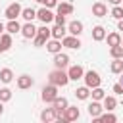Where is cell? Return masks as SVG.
<instances>
[{"label":"cell","instance_id":"4dcf8cb0","mask_svg":"<svg viewBox=\"0 0 123 123\" xmlns=\"http://www.w3.org/2000/svg\"><path fill=\"white\" fill-rule=\"evenodd\" d=\"M37 35H42V37L50 38V37H52V29H48V27H46V23H44L42 27H38V29H37Z\"/></svg>","mask_w":123,"mask_h":123},{"label":"cell","instance_id":"e0dca14e","mask_svg":"<svg viewBox=\"0 0 123 123\" xmlns=\"http://www.w3.org/2000/svg\"><path fill=\"white\" fill-rule=\"evenodd\" d=\"M67 31H69V35L79 37V35L83 33V23H81V21H71V23L67 25Z\"/></svg>","mask_w":123,"mask_h":123},{"label":"cell","instance_id":"7402d4cb","mask_svg":"<svg viewBox=\"0 0 123 123\" xmlns=\"http://www.w3.org/2000/svg\"><path fill=\"white\" fill-rule=\"evenodd\" d=\"M110 69H111V73H123V58H113Z\"/></svg>","mask_w":123,"mask_h":123},{"label":"cell","instance_id":"277c9868","mask_svg":"<svg viewBox=\"0 0 123 123\" xmlns=\"http://www.w3.org/2000/svg\"><path fill=\"white\" fill-rule=\"evenodd\" d=\"M85 83H86V86L88 88H94V86H100V83H102V79H100V75L96 73V71H86L85 73Z\"/></svg>","mask_w":123,"mask_h":123},{"label":"cell","instance_id":"484cf974","mask_svg":"<svg viewBox=\"0 0 123 123\" xmlns=\"http://www.w3.org/2000/svg\"><path fill=\"white\" fill-rule=\"evenodd\" d=\"M21 17H23L25 21H33V19L37 17V12H35L33 8H23V12H21Z\"/></svg>","mask_w":123,"mask_h":123},{"label":"cell","instance_id":"836d02e7","mask_svg":"<svg viewBox=\"0 0 123 123\" xmlns=\"http://www.w3.org/2000/svg\"><path fill=\"white\" fill-rule=\"evenodd\" d=\"M12 100V90L10 88H0V102H8Z\"/></svg>","mask_w":123,"mask_h":123},{"label":"cell","instance_id":"7a4b0ae2","mask_svg":"<svg viewBox=\"0 0 123 123\" xmlns=\"http://www.w3.org/2000/svg\"><path fill=\"white\" fill-rule=\"evenodd\" d=\"M40 98L46 102V104H52L56 98H58V86L56 85H46V86H42V94H40Z\"/></svg>","mask_w":123,"mask_h":123},{"label":"cell","instance_id":"e575fe53","mask_svg":"<svg viewBox=\"0 0 123 123\" xmlns=\"http://www.w3.org/2000/svg\"><path fill=\"white\" fill-rule=\"evenodd\" d=\"M46 42H48V38H46V37H42V35H37V37H35V46H37V48L44 46Z\"/></svg>","mask_w":123,"mask_h":123},{"label":"cell","instance_id":"44dd1931","mask_svg":"<svg viewBox=\"0 0 123 123\" xmlns=\"http://www.w3.org/2000/svg\"><path fill=\"white\" fill-rule=\"evenodd\" d=\"M92 38H94L96 42L104 40V38H106V29H104L102 25H96V27L92 29Z\"/></svg>","mask_w":123,"mask_h":123},{"label":"cell","instance_id":"4316f807","mask_svg":"<svg viewBox=\"0 0 123 123\" xmlns=\"http://www.w3.org/2000/svg\"><path fill=\"white\" fill-rule=\"evenodd\" d=\"M6 31H8V33H12V35H13V33H19V31H21V25H19L15 19H10V21H8V25H6Z\"/></svg>","mask_w":123,"mask_h":123},{"label":"cell","instance_id":"ffe728a7","mask_svg":"<svg viewBox=\"0 0 123 123\" xmlns=\"http://www.w3.org/2000/svg\"><path fill=\"white\" fill-rule=\"evenodd\" d=\"M56 8H58V13H63V15H71L73 13V4H69V2H60Z\"/></svg>","mask_w":123,"mask_h":123},{"label":"cell","instance_id":"d590c367","mask_svg":"<svg viewBox=\"0 0 123 123\" xmlns=\"http://www.w3.org/2000/svg\"><path fill=\"white\" fill-rule=\"evenodd\" d=\"M54 21H56V25H65V15L58 13V15H54Z\"/></svg>","mask_w":123,"mask_h":123},{"label":"cell","instance_id":"f546056e","mask_svg":"<svg viewBox=\"0 0 123 123\" xmlns=\"http://www.w3.org/2000/svg\"><path fill=\"white\" fill-rule=\"evenodd\" d=\"M110 54H111V58H123V46L121 44L110 46Z\"/></svg>","mask_w":123,"mask_h":123},{"label":"cell","instance_id":"8992f818","mask_svg":"<svg viewBox=\"0 0 123 123\" xmlns=\"http://www.w3.org/2000/svg\"><path fill=\"white\" fill-rule=\"evenodd\" d=\"M67 106H69V104H67V100H65L63 96H62V98L58 96V98H56V100L52 102V108H54V110L58 111V119H60V117L63 115V111H65V108H67Z\"/></svg>","mask_w":123,"mask_h":123},{"label":"cell","instance_id":"ac0fdd59","mask_svg":"<svg viewBox=\"0 0 123 123\" xmlns=\"http://www.w3.org/2000/svg\"><path fill=\"white\" fill-rule=\"evenodd\" d=\"M62 40H58V38H54V40H50V42H46V50L48 52H52V54H58V52H62Z\"/></svg>","mask_w":123,"mask_h":123},{"label":"cell","instance_id":"9a60e30c","mask_svg":"<svg viewBox=\"0 0 123 123\" xmlns=\"http://www.w3.org/2000/svg\"><path fill=\"white\" fill-rule=\"evenodd\" d=\"M40 119L44 121V123H50V121H54V119H58V111L54 110V108H46L42 113H40Z\"/></svg>","mask_w":123,"mask_h":123},{"label":"cell","instance_id":"cb8c5ba5","mask_svg":"<svg viewBox=\"0 0 123 123\" xmlns=\"http://www.w3.org/2000/svg\"><path fill=\"white\" fill-rule=\"evenodd\" d=\"M106 40H108V46L121 44V35H119V33H110V35L106 37Z\"/></svg>","mask_w":123,"mask_h":123},{"label":"cell","instance_id":"ba28073f","mask_svg":"<svg viewBox=\"0 0 123 123\" xmlns=\"http://www.w3.org/2000/svg\"><path fill=\"white\" fill-rule=\"evenodd\" d=\"M67 75H69L71 81H79V79L85 77V69H83L81 65H71V67L67 69Z\"/></svg>","mask_w":123,"mask_h":123},{"label":"cell","instance_id":"52a82bcc","mask_svg":"<svg viewBox=\"0 0 123 123\" xmlns=\"http://www.w3.org/2000/svg\"><path fill=\"white\" fill-rule=\"evenodd\" d=\"M67 63H69V56H67V54H62V52L54 54V65H56L58 69H65Z\"/></svg>","mask_w":123,"mask_h":123},{"label":"cell","instance_id":"1f68e13d","mask_svg":"<svg viewBox=\"0 0 123 123\" xmlns=\"http://www.w3.org/2000/svg\"><path fill=\"white\" fill-rule=\"evenodd\" d=\"M90 94H92V100H102V98L106 96V94H104V90H102L100 86H94Z\"/></svg>","mask_w":123,"mask_h":123},{"label":"cell","instance_id":"f35d334b","mask_svg":"<svg viewBox=\"0 0 123 123\" xmlns=\"http://www.w3.org/2000/svg\"><path fill=\"white\" fill-rule=\"evenodd\" d=\"M108 2H110V4H113V6H119L123 0H108Z\"/></svg>","mask_w":123,"mask_h":123},{"label":"cell","instance_id":"9c48e42d","mask_svg":"<svg viewBox=\"0 0 123 123\" xmlns=\"http://www.w3.org/2000/svg\"><path fill=\"white\" fill-rule=\"evenodd\" d=\"M37 17H38L42 23H46V25H48L50 21H54V13H52V12H50L46 6H44V8H40V10L37 12Z\"/></svg>","mask_w":123,"mask_h":123},{"label":"cell","instance_id":"2e32d148","mask_svg":"<svg viewBox=\"0 0 123 123\" xmlns=\"http://www.w3.org/2000/svg\"><path fill=\"white\" fill-rule=\"evenodd\" d=\"M33 83H35V81H33L29 75H19V77H17V86H19L21 90L31 88V86H33Z\"/></svg>","mask_w":123,"mask_h":123},{"label":"cell","instance_id":"3957f363","mask_svg":"<svg viewBox=\"0 0 123 123\" xmlns=\"http://www.w3.org/2000/svg\"><path fill=\"white\" fill-rule=\"evenodd\" d=\"M79 115H81V111H79V108H77V106H67V108H65V111H63V115L60 117V121H62V123L77 121V119H79Z\"/></svg>","mask_w":123,"mask_h":123},{"label":"cell","instance_id":"60d3db41","mask_svg":"<svg viewBox=\"0 0 123 123\" xmlns=\"http://www.w3.org/2000/svg\"><path fill=\"white\" fill-rule=\"evenodd\" d=\"M4 29H6V25H4V23H2V21H0V35H2V33H4Z\"/></svg>","mask_w":123,"mask_h":123},{"label":"cell","instance_id":"7c38bea8","mask_svg":"<svg viewBox=\"0 0 123 123\" xmlns=\"http://www.w3.org/2000/svg\"><path fill=\"white\" fill-rule=\"evenodd\" d=\"M102 110H104V106L100 104V100H92V102L88 104V115H90V117H98V115L102 113Z\"/></svg>","mask_w":123,"mask_h":123},{"label":"cell","instance_id":"ab89813d","mask_svg":"<svg viewBox=\"0 0 123 123\" xmlns=\"http://www.w3.org/2000/svg\"><path fill=\"white\" fill-rule=\"evenodd\" d=\"M117 29H119V31H123V19H119V23H117Z\"/></svg>","mask_w":123,"mask_h":123},{"label":"cell","instance_id":"74e56055","mask_svg":"<svg viewBox=\"0 0 123 123\" xmlns=\"http://www.w3.org/2000/svg\"><path fill=\"white\" fill-rule=\"evenodd\" d=\"M44 6L46 8H54V6H58V0H44Z\"/></svg>","mask_w":123,"mask_h":123},{"label":"cell","instance_id":"d4e9b609","mask_svg":"<svg viewBox=\"0 0 123 123\" xmlns=\"http://www.w3.org/2000/svg\"><path fill=\"white\" fill-rule=\"evenodd\" d=\"M12 79H13L12 69H8V67L0 69V81H2V83H12Z\"/></svg>","mask_w":123,"mask_h":123},{"label":"cell","instance_id":"4fadbf2b","mask_svg":"<svg viewBox=\"0 0 123 123\" xmlns=\"http://www.w3.org/2000/svg\"><path fill=\"white\" fill-rule=\"evenodd\" d=\"M12 48V33H2L0 35V54Z\"/></svg>","mask_w":123,"mask_h":123},{"label":"cell","instance_id":"30bf717a","mask_svg":"<svg viewBox=\"0 0 123 123\" xmlns=\"http://www.w3.org/2000/svg\"><path fill=\"white\" fill-rule=\"evenodd\" d=\"M21 35L25 38H35L37 37V27L33 25V21H27L23 27H21Z\"/></svg>","mask_w":123,"mask_h":123},{"label":"cell","instance_id":"603a6c76","mask_svg":"<svg viewBox=\"0 0 123 123\" xmlns=\"http://www.w3.org/2000/svg\"><path fill=\"white\" fill-rule=\"evenodd\" d=\"M96 121H98V123H115V121H117V117H115L113 113H110V111H108V113H104V115L100 113V115L96 117Z\"/></svg>","mask_w":123,"mask_h":123},{"label":"cell","instance_id":"8d00e7d4","mask_svg":"<svg viewBox=\"0 0 123 123\" xmlns=\"http://www.w3.org/2000/svg\"><path fill=\"white\" fill-rule=\"evenodd\" d=\"M113 92H115V94H123V85H121V83H115V85H113Z\"/></svg>","mask_w":123,"mask_h":123},{"label":"cell","instance_id":"b9f144b4","mask_svg":"<svg viewBox=\"0 0 123 123\" xmlns=\"http://www.w3.org/2000/svg\"><path fill=\"white\" fill-rule=\"evenodd\" d=\"M2 111H4V102H0V115H2Z\"/></svg>","mask_w":123,"mask_h":123},{"label":"cell","instance_id":"d6986e66","mask_svg":"<svg viewBox=\"0 0 123 123\" xmlns=\"http://www.w3.org/2000/svg\"><path fill=\"white\" fill-rule=\"evenodd\" d=\"M102 102H104L102 106H104V110H106V111H113V110H115V106H117V100H115L113 96H104V98H102Z\"/></svg>","mask_w":123,"mask_h":123},{"label":"cell","instance_id":"83f0119b","mask_svg":"<svg viewBox=\"0 0 123 123\" xmlns=\"http://www.w3.org/2000/svg\"><path fill=\"white\" fill-rule=\"evenodd\" d=\"M52 37L58 38V40H62V38L65 37V27H63V25H56V27L52 29Z\"/></svg>","mask_w":123,"mask_h":123},{"label":"cell","instance_id":"d6a6232c","mask_svg":"<svg viewBox=\"0 0 123 123\" xmlns=\"http://www.w3.org/2000/svg\"><path fill=\"white\" fill-rule=\"evenodd\" d=\"M111 17H113V19H123V6H113Z\"/></svg>","mask_w":123,"mask_h":123},{"label":"cell","instance_id":"5b68a950","mask_svg":"<svg viewBox=\"0 0 123 123\" xmlns=\"http://www.w3.org/2000/svg\"><path fill=\"white\" fill-rule=\"evenodd\" d=\"M21 12H23V8L17 4V2H13V4H10L8 8H6V12H4V15L8 17V19H17L19 15H21Z\"/></svg>","mask_w":123,"mask_h":123},{"label":"cell","instance_id":"f6af8a7d","mask_svg":"<svg viewBox=\"0 0 123 123\" xmlns=\"http://www.w3.org/2000/svg\"><path fill=\"white\" fill-rule=\"evenodd\" d=\"M121 85H123V77H121Z\"/></svg>","mask_w":123,"mask_h":123},{"label":"cell","instance_id":"ee69618b","mask_svg":"<svg viewBox=\"0 0 123 123\" xmlns=\"http://www.w3.org/2000/svg\"><path fill=\"white\" fill-rule=\"evenodd\" d=\"M121 46H123V38H121Z\"/></svg>","mask_w":123,"mask_h":123},{"label":"cell","instance_id":"5bb4252c","mask_svg":"<svg viewBox=\"0 0 123 123\" xmlns=\"http://www.w3.org/2000/svg\"><path fill=\"white\" fill-rule=\"evenodd\" d=\"M92 15H96V17H104V15H108V6L102 4V2L92 4Z\"/></svg>","mask_w":123,"mask_h":123},{"label":"cell","instance_id":"8fae6325","mask_svg":"<svg viewBox=\"0 0 123 123\" xmlns=\"http://www.w3.org/2000/svg\"><path fill=\"white\" fill-rule=\"evenodd\" d=\"M62 44L67 46V48H79V46H81V40H79V37H75V35H67V37L62 38Z\"/></svg>","mask_w":123,"mask_h":123},{"label":"cell","instance_id":"6da1fadb","mask_svg":"<svg viewBox=\"0 0 123 123\" xmlns=\"http://www.w3.org/2000/svg\"><path fill=\"white\" fill-rule=\"evenodd\" d=\"M48 81H50L52 85H56V86H65L71 79H69V75H67L63 69H58V67H56V69L48 75Z\"/></svg>","mask_w":123,"mask_h":123},{"label":"cell","instance_id":"7bdbcfd3","mask_svg":"<svg viewBox=\"0 0 123 123\" xmlns=\"http://www.w3.org/2000/svg\"><path fill=\"white\" fill-rule=\"evenodd\" d=\"M35 2H38V4H44V0H35Z\"/></svg>","mask_w":123,"mask_h":123},{"label":"cell","instance_id":"f1b7e54d","mask_svg":"<svg viewBox=\"0 0 123 123\" xmlns=\"http://www.w3.org/2000/svg\"><path fill=\"white\" fill-rule=\"evenodd\" d=\"M75 96H77L79 100H86V98L90 96V90H88V86H81V88H77V90H75Z\"/></svg>","mask_w":123,"mask_h":123}]
</instances>
